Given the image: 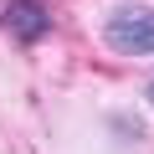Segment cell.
Listing matches in <instances>:
<instances>
[{
  "mask_svg": "<svg viewBox=\"0 0 154 154\" xmlns=\"http://www.w3.org/2000/svg\"><path fill=\"white\" fill-rule=\"evenodd\" d=\"M103 41L123 57H154V11L149 5H118L103 21Z\"/></svg>",
  "mask_w": 154,
  "mask_h": 154,
  "instance_id": "6da1fadb",
  "label": "cell"
},
{
  "mask_svg": "<svg viewBox=\"0 0 154 154\" xmlns=\"http://www.w3.org/2000/svg\"><path fill=\"white\" fill-rule=\"evenodd\" d=\"M0 26H5L21 46H36L51 36V11L41 0H5V11H0Z\"/></svg>",
  "mask_w": 154,
  "mask_h": 154,
  "instance_id": "7a4b0ae2",
  "label": "cell"
},
{
  "mask_svg": "<svg viewBox=\"0 0 154 154\" xmlns=\"http://www.w3.org/2000/svg\"><path fill=\"white\" fill-rule=\"evenodd\" d=\"M144 93H149V103H154V82H149V88H144Z\"/></svg>",
  "mask_w": 154,
  "mask_h": 154,
  "instance_id": "3957f363",
  "label": "cell"
}]
</instances>
